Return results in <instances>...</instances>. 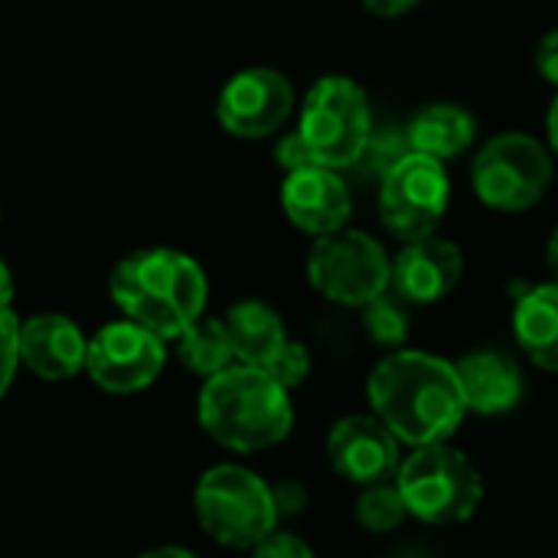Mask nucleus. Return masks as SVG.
Segmentation results:
<instances>
[{
    "mask_svg": "<svg viewBox=\"0 0 558 558\" xmlns=\"http://www.w3.org/2000/svg\"><path fill=\"white\" fill-rule=\"evenodd\" d=\"M193 510L213 543L248 553L271 536L281 520L271 487L242 464L209 468L193 490Z\"/></svg>",
    "mask_w": 558,
    "mask_h": 558,
    "instance_id": "20e7f679",
    "label": "nucleus"
},
{
    "mask_svg": "<svg viewBox=\"0 0 558 558\" xmlns=\"http://www.w3.org/2000/svg\"><path fill=\"white\" fill-rule=\"evenodd\" d=\"M366 392L376 418L412 448L448 441L468 415L458 369L422 350H396L379 360Z\"/></svg>",
    "mask_w": 558,
    "mask_h": 558,
    "instance_id": "f257e3e1",
    "label": "nucleus"
},
{
    "mask_svg": "<svg viewBox=\"0 0 558 558\" xmlns=\"http://www.w3.org/2000/svg\"><path fill=\"white\" fill-rule=\"evenodd\" d=\"M265 373H268L278 386H284V389L291 392V389L301 386V383L307 379V373H311V353H307V347L288 340V343L278 350V356L265 366Z\"/></svg>",
    "mask_w": 558,
    "mask_h": 558,
    "instance_id": "b1692460",
    "label": "nucleus"
},
{
    "mask_svg": "<svg viewBox=\"0 0 558 558\" xmlns=\"http://www.w3.org/2000/svg\"><path fill=\"white\" fill-rule=\"evenodd\" d=\"M222 324H226L235 363H245V366L265 369L278 356V350L288 343L281 317L262 301H242L229 307Z\"/></svg>",
    "mask_w": 558,
    "mask_h": 558,
    "instance_id": "a211bd4d",
    "label": "nucleus"
},
{
    "mask_svg": "<svg viewBox=\"0 0 558 558\" xmlns=\"http://www.w3.org/2000/svg\"><path fill=\"white\" fill-rule=\"evenodd\" d=\"M471 183L484 206L497 213H523L546 196L553 183V157L536 137L507 131L477 150Z\"/></svg>",
    "mask_w": 558,
    "mask_h": 558,
    "instance_id": "6e6552de",
    "label": "nucleus"
},
{
    "mask_svg": "<svg viewBox=\"0 0 558 558\" xmlns=\"http://www.w3.org/2000/svg\"><path fill=\"white\" fill-rule=\"evenodd\" d=\"M474 134H477V121L471 118V111H464L461 105H448V101L422 108L405 128L409 147L441 163L464 154L474 144Z\"/></svg>",
    "mask_w": 558,
    "mask_h": 558,
    "instance_id": "6ab92c4d",
    "label": "nucleus"
},
{
    "mask_svg": "<svg viewBox=\"0 0 558 558\" xmlns=\"http://www.w3.org/2000/svg\"><path fill=\"white\" fill-rule=\"evenodd\" d=\"M16 369H20V320L7 307L0 311V399L7 396Z\"/></svg>",
    "mask_w": 558,
    "mask_h": 558,
    "instance_id": "393cba45",
    "label": "nucleus"
},
{
    "mask_svg": "<svg viewBox=\"0 0 558 558\" xmlns=\"http://www.w3.org/2000/svg\"><path fill=\"white\" fill-rule=\"evenodd\" d=\"M275 494V507H278V517H294L304 510L307 504V490L298 484V481H281L278 487H271Z\"/></svg>",
    "mask_w": 558,
    "mask_h": 558,
    "instance_id": "cd10ccee",
    "label": "nucleus"
},
{
    "mask_svg": "<svg viewBox=\"0 0 558 558\" xmlns=\"http://www.w3.org/2000/svg\"><path fill=\"white\" fill-rule=\"evenodd\" d=\"M281 206L288 219L307 235H330L350 219V190L330 167H301L291 170L281 186Z\"/></svg>",
    "mask_w": 558,
    "mask_h": 558,
    "instance_id": "4468645a",
    "label": "nucleus"
},
{
    "mask_svg": "<svg viewBox=\"0 0 558 558\" xmlns=\"http://www.w3.org/2000/svg\"><path fill=\"white\" fill-rule=\"evenodd\" d=\"M464 275V255L454 242L425 235L405 242V248L392 262V288L399 301L409 304H435L448 298Z\"/></svg>",
    "mask_w": 558,
    "mask_h": 558,
    "instance_id": "ddd939ff",
    "label": "nucleus"
},
{
    "mask_svg": "<svg viewBox=\"0 0 558 558\" xmlns=\"http://www.w3.org/2000/svg\"><path fill=\"white\" fill-rule=\"evenodd\" d=\"M177 356L190 373H196L203 379H209V376H216L235 363L226 324L219 317H206V314L199 320H193L177 337Z\"/></svg>",
    "mask_w": 558,
    "mask_h": 558,
    "instance_id": "aec40b11",
    "label": "nucleus"
},
{
    "mask_svg": "<svg viewBox=\"0 0 558 558\" xmlns=\"http://www.w3.org/2000/svg\"><path fill=\"white\" fill-rule=\"evenodd\" d=\"M206 298L209 284L203 268L173 248H141L111 271V301L128 320L147 327L163 343L203 317Z\"/></svg>",
    "mask_w": 558,
    "mask_h": 558,
    "instance_id": "7ed1b4c3",
    "label": "nucleus"
},
{
    "mask_svg": "<svg viewBox=\"0 0 558 558\" xmlns=\"http://www.w3.org/2000/svg\"><path fill=\"white\" fill-rule=\"evenodd\" d=\"M458 383L468 402V412L504 415L523 399V373L517 360L500 350H474L458 366Z\"/></svg>",
    "mask_w": 558,
    "mask_h": 558,
    "instance_id": "dca6fc26",
    "label": "nucleus"
},
{
    "mask_svg": "<svg viewBox=\"0 0 558 558\" xmlns=\"http://www.w3.org/2000/svg\"><path fill=\"white\" fill-rule=\"evenodd\" d=\"M513 330L520 347L539 369L558 373V281L536 284L517 298Z\"/></svg>",
    "mask_w": 558,
    "mask_h": 558,
    "instance_id": "f3484780",
    "label": "nucleus"
},
{
    "mask_svg": "<svg viewBox=\"0 0 558 558\" xmlns=\"http://www.w3.org/2000/svg\"><path fill=\"white\" fill-rule=\"evenodd\" d=\"M199 428L226 451L252 454L281 445L294 428L291 392L262 366L232 363L209 376L196 402Z\"/></svg>",
    "mask_w": 558,
    "mask_h": 558,
    "instance_id": "f03ea898",
    "label": "nucleus"
},
{
    "mask_svg": "<svg viewBox=\"0 0 558 558\" xmlns=\"http://www.w3.org/2000/svg\"><path fill=\"white\" fill-rule=\"evenodd\" d=\"M163 363H167L163 340L128 317L101 327L88 340V353H85V373L92 376V383L114 396H131L147 389L163 373Z\"/></svg>",
    "mask_w": 558,
    "mask_h": 558,
    "instance_id": "9d476101",
    "label": "nucleus"
},
{
    "mask_svg": "<svg viewBox=\"0 0 558 558\" xmlns=\"http://www.w3.org/2000/svg\"><path fill=\"white\" fill-rule=\"evenodd\" d=\"M412 147H409V137H405V131H373L369 134V144H366V150H363V157L356 160V167L360 163H366V170L369 173H376L379 180L409 154Z\"/></svg>",
    "mask_w": 558,
    "mask_h": 558,
    "instance_id": "5701e85b",
    "label": "nucleus"
},
{
    "mask_svg": "<svg viewBox=\"0 0 558 558\" xmlns=\"http://www.w3.org/2000/svg\"><path fill=\"white\" fill-rule=\"evenodd\" d=\"M307 281L333 304L366 307L389 291L392 262L373 235L360 229H337L314 242L307 255Z\"/></svg>",
    "mask_w": 558,
    "mask_h": 558,
    "instance_id": "0eeeda50",
    "label": "nucleus"
},
{
    "mask_svg": "<svg viewBox=\"0 0 558 558\" xmlns=\"http://www.w3.org/2000/svg\"><path fill=\"white\" fill-rule=\"evenodd\" d=\"M327 458L350 484L373 487L396 477L399 438L376 415H347L330 428Z\"/></svg>",
    "mask_w": 558,
    "mask_h": 558,
    "instance_id": "f8f14e48",
    "label": "nucleus"
},
{
    "mask_svg": "<svg viewBox=\"0 0 558 558\" xmlns=\"http://www.w3.org/2000/svg\"><path fill=\"white\" fill-rule=\"evenodd\" d=\"M275 157H278V163H281L288 173H291V170H301V167H314V154H311V147L304 144L301 131H291L288 137H281Z\"/></svg>",
    "mask_w": 558,
    "mask_h": 558,
    "instance_id": "bb28decb",
    "label": "nucleus"
},
{
    "mask_svg": "<svg viewBox=\"0 0 558 558\" xmlns=\"http://www.w3.org/2000/svg\"><path fill=\"white\" fill-rule=\"evenodd\" d=\"M546 255H549V268L556 271V278H558V226H556V232H553V239H549V248H546Z\"/></svg>",
    "mask_w": 558,
    "mask_h": 558,
    "instance_id": "72a5a7b5",
    "label": "nucleus"
},
{
    "mask_svg": "<svg viewBox=\"0 0 558 558\" xmlns=\"http://www.w3.org/2000/svg\"><path fill=\"white\" fill-rule=\"evenodd\" d=\"M549 144H553V154L558 157V95L549 108Z\"/></svg>",
    "mask_w": 558,
    "mask_h": 558,
    "instance_id": "473e14b6",
    "label": "nucleus"
},
{
    "mask_svg": "<svg viewBox=\"0 0 558 558\" xmlns=\"http://www.w3.org/2000/svg\"><path fill=\"white\" fill-rule=\"evenodd\" d=\"M363 327L376 347H402L409 337V311L396 298H376L363 307Z\"/></svg>",
    "mask_w": 558,
    "mask_h": 558,
    "instance_id": "4be33fe9",
    "label": "nucleus"
},
{
    "mask_svg": "<svg viewBox=\"0 0 558 558\" xmlns=\"http://www.w3.org/2000/svg\"><path fill=\"white\" fill-rule=\"evenodd\" d=\"M363 3H366V10L376 13V16H402V13L415 10L422 0H363Z\"/></svg>",
    "mask_w": 558,
    "mask_h": 558,
    "instance_id": "c756f323",
    "label": "nucleus"
},
{
    "mask_svg": "<svg viewBox=\"0 0 558 558\" xmlns=\"http://www.w3.org/2000/svg\"><path fill=\"white\" fill-rule=\"evenodd\" d=\"M88 340L65 314H36L20 324V366L43 383H65L85 369Z\"/></svg>",
    "mask_w": 558,
    "mask_h": 558,
    "instance_id": "2eb2a0df",
    "label": "nucleus"
},
{
    "mask_svg": "<svg viewBox=\"0 0 558 558\" xmlns=\"http://www.w3.org/2000/svg\"><path fill=\"white\" fill-rule=\"evenodd\" d=\"M10 301H13V275H10V268L3 265V258H0V311H7Z\"/></svg>",
    "mask_w": 558,
    "mask_h": 558,
    "instance_id": "7c9ffc66",
    "label": "nucleus"
},
{
    "mask_svg": "<svg viewBox=\"0 0 558 558\" xmlns=\"http://www.w3.org/2000/svg\"><path fill=\"white\" fill-rule=\"evenodd\" d=\"M137 558H196L190 549H183V546H157V549H147V553H141Z\"/></svg>",
    "mask_w": 558,
    "mask_h": 558,
    "instance_id": "2f4dec72",
    "label": "nucleus"
},
{
    "mask_svg": "<svg viewBox=\"0 0 558 558\" xmlns=\"http://www.w3.org/2000/svg\"><path fill=\"white\" fill-rule=\"evenodd\" d=\"M252 558H314V549L301 536L275 530L252 549Z\"/></svg>",
    "mask_w": 558,
    "mask_h": 558,
    "instance_id": "a878e982",
    "label": "nucleus"
},
{
    "mask_svg": "<svg viewBox=\"0 0 558 558\" xmlns=\"http://www.w3.org/2000/svg\"><path fill=\"white\" fill-rule=\"evenodd\" d=\"M405 513H409L405 500H402L399 487L389 484V481L363 487V494L356 500V520L369 533H392V530H399Z\"/></svg>",
    "mask_w": 558,
    "mask_h": 558,
    "instance_id": "412c9836",
    "label": "nucleus"
},
{
    "mask_svg": "<svg viewBox=\"0 0 558 558\" xmlns=\"http://www.w3.org/2000/svg\"><path fill=\"white\" fill-rule=\"evenodd\" d=\"M448 199H451V183L445 163L428 154L409 150L383 177L379 219L392 235L415 242L435 235V229L448 213Z\"/></svg>",
    "mask_w": 558,
    "mask_h": 558,
    "instance_id": "1a4fd4ad",
    "label": "nucleus"
},
{
    "mask_svg": "<svg viewBox=\"0 0 558 558\" xmlns=\"http://www.w3.org/2000/svg\"><path fill=\"white\" fill-rule=\"evenodd\" d=\"M396 487L405 500V510L432 526L464 523L484 500V481L477 468L464 451L445 441L422 445L399 461Z\"/></svg>",
    "mask_w": 558,
    "mask_h": 558,
    "instance_id": "39448f33",
    "label": "nucleus"
},
{
    "mask_svg": "<svg viewBox=\"0 0 558 558\" xmlns=\"http://www.w3.org/2000/svg\"><path fill=\"white\" fill-rule=\"evenodd\" d=\"M536 69L546 82L558 85V29L546 33L536 46Z\"/></svg>",
    "mask_w": 558,
    "mask_h": 558,
    "instance_id": "c85d7f7f",
    "label": "nucleus"
},
{
    "mask_svg": "<svg viewBox=\"0 0 558 558\" xmlns=\"http://www.w3.org/2000/svg\"><path fill=\"white\" fill-rule=\"evenodd\" d=\"M314 163L343 170L356 167L373 134V111L366 92L347 75H324L304 98L301 124Z\"/></svg>",
    "mask_w": 558,
    "mask_h": 558,
    "instance_id": "423d86ee",
    "label": "nucleus"
},
{
    "mask_svg": "<svg viewBox=\"0 0 558 558\" xmlns=\"http://www.w3.org/2000/svg\"><path fill=\"white\" fill-rule=\"evenodd\" d=\"M294 108V88L278 69H242L235 72L216 101L219 124L235 137H268L275 134Z\"/></svg>",
    "mask_w": 558,
    "mask_h": 558,
    "instance_id": "9b49d317",
    "label": "nucleus"
}]
</instances>
